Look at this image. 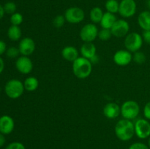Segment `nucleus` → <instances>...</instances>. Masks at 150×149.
<instances>
[{
    "label": "nucleus",
    "instance_id": "nucleus-39",
    "mask_svg": "<svg viewBox=\"0 0 150 149\" xmlns=\"http://www.w3.org/2000/svg\"><path fill=\"white\" fill-rule=\"evenodd\" d=\"M148 146H149V148L150 149V137H149V140H148Z\"/></svg>",
    "mask_w": 150,
    "mask_h": 149
},
{
    "label": "nucleus",
    "instance_id": "nucleus-24",
    "mask_svg": "<svg viewBox=\"0 0 150 149\" xmlns=\"http://www.w3.org/2000/svg\"><path fill=\"white\" fill-rule=\"evenodd\" d=\"M113 36L111 29H102L98 32V37L102 41H108L110 38Z\"/></svg>",
    "mask_w": 150,
    "mask_h": 149
},
{
    "label": "nucleus",
    "instance_id": "nucleus-34",
    "mask_svg": "<svg viewBox=\"0 0 150 149\" xmlns=\"http://www.w3.org/2000/svg\"><path fill=\"white\" fill-rule=\"evenodd\" d=\"M7 51V45L6 43L2 40H0V55L4 53Z\"/></svg>",
    "mask_w": 150,
    "mask_h": 149
},
{
    "label": "nucleus",
    "instance_id": "nucleus-22",
    "mask_svg": "<svg viewBox=\"0 0 150 149\" xmlns=\"http://www.w3.org/2000/svg\"><path fill=\"white\" fill-rule=\"evenodd\" d=\"M24 89L28 91H34L39 86V81L35 77H29L23 82Z\"/></svg>",
    "mask_w": 150,
    "mask_h": 149
},
{
    "label": "nucleus",
    "instance_id": "nucleus-14",
    "mask_svg": "<svg viewBox=\"0 0 150 149\" xmlns=\"http://www.w3.org/2000/svg\"><path fill=\"white\" fill-rule=\"evenodd\" d=\"M121 114V108L115 102H109L103 108V115L109 119H114Z\"/></svg>",
    "mask_w": 150,
    "mask_h": 149
},
{
    "label": "nucleus",
    "instance_id": "nucleus-17",
    "mask_svg": "<svg viewBox=\"0 0 150 149\" xmlns=\"http://www.w3.org/2000/svg\"><path fill=\"white\" fill-rule=\"evenodd\" d=\"M62 56L66 61L73 62L79 58V51L73 46H66L62 51Z\"/></svg>",
    "mask_w": 150,
    "mask_h": 149
},
{
    "label": "nucleus",
    "instance_id": "nucleus-31",
    "mask_svg": "<svg viewBox=\"0 0 150 149\" xmlns=\"http://www.w3.org/2000/svg\"><path fill=\"white\" fill-rule=\"evenodd\" d=\"M128 149H149V148L147 145L144 143L137 142V143H134L130 145Z\"/></svg>",
    "mask_w": 150,
    "mask_h": 149
},
{
    "label": "nucleus",
    "instance_id": "nucleus-21",
    "mask_svg": "<svg viewBox=\"0 0 150 149\" xmlns=\"http://www.w3.org/2000/svg\"><path fill=\"white\" fill-rule=\"evenodd\" d=\"M21 29L18 26L12 25L7 31V36L9 39L12 41H18L20 39V38L21 37Z\"/></svg>",
    "mask_w": 150,
    "mask_h": 149
},
{
    "label": "nucleus",
    "instance_id": "nucleus-1",
    "mask_svg": "<svg viewBox=\"0 0 150 149\" xmlns=\"http://www.w3.org/2000/svg\"><path fill=\"white\" fill-rule=\"evenodd\" d=\"M114 132L119 140L124 142L128 141L135 134L134 124L130 120L125 118L120 120L116 124Z\"/></svg>",
    "mask_w": 150,
    "mask_h": 149
},
{
    "label": "nucleus",
    "instance_id": "nucleus-30",
    "mask_svg": "<svg viewBox=\"0 0 150 149\" xmlns=\"http://www.w3.org/2000/svg\"><path fill=\"white\" fill-rule=\"evenodd\" d=\"M5 149H26L24 145L20 142H13L10 143Z\"/></svg>",
    "mask_w": 150,
    "mask_h": 149
},
{
    "label": "nucleus",
    "instance_id": "nucleus-27",
    "mask_svg": "<svg viewBox=\"0 0 150 149\" xmlns=\"http://www.w3.org/2000/svg\"><path fill=\"white\" fill-rule=\"evenodd\" d=\"M65 18H64V15H58L53 20V25L54 26V27L57 28V29H59V28H62L64 26V23H65Z\"/></svg>",
    "mask_w": 150,
    "mask_h": 149
},
{
    "label": "nucleus",
    "instance_id": "nucleus-13",
    "mask_svg": "<svg viewBox=\"0 0 150 149\" xmlns=\"http://www.w3.org/2000/svg\"><path fill=\"white\" fill-rule=\"evenodd\" d=\"M18 49L22 56H29L32 55L35 51V42L32 38H23L19 42Z\"/></svg>",
    "mask_w": 150,
    "mask_h": 149
},
{
    "label": "nucleus",
    "instance_id": "nucleus-8",
    "mask_svg": "<svg viewBox=\"0 0 150 149\" xmlns=\"http://www.w3.org/2000/svg\"><path fill=\"white\" fill-rule=\"evenodd\" d=\"M135 134L139 139H146L150 137V123L147 119L139 118L135 122Z\"/></svg>",
    "mask_w": 150,
    "mask_h": 149
},
{
    "label": "nucleus",
    "instance_id": "nucleus-10",
    "mask_svg": "<svg viewBox=\"0 0 150 149\" xmlns=\"http://www.w3.org/2000/svg\"><path fill=\"white\" fill-rule=\"evenodd\" d=\"M129 30H130V25L128 22L124 19L117 20L111 29L112 35L117 37H123L127 36Z\"/></svg>",
    "mask_w": 150,
    "mask_h": 149
},
{
    "label": "nucleus",
    "instance_id": "nucleus-33",
    "mask_svg": "<svg viewBox=\"0 0 150 149\" xmlns=\"http://www.w3.org/2000/svg\"><path fill=\"white\" fill-rule=\"evenodd\" d=\"M142 38H143V40L145 42L150 45V30L144 31L143 34H142Z\"/></svg>",
    "mask_w": 150,
    "mask_h": 149
},
{
    "label": "nucleus",
    "instance_id": "nucleus-2",
    "mask_svg": "<svg viewBox=\"0 0 150 149\" xmlns=\"http://www.w3.org/2000/svg\"><path fill=\"white\" fill-rule=\"evenodd\" d=\"M92 71V64L89 59L79 57L73 62V72L74 75L79 79L89 77Z\"/></svg>",
    "mask_w": 150,
    "mask_h": 149
},
{
    "label": "nucleus",
    "instance_id": "nucleus-35",
    "mask_svg": "<svg viewBox=\"0 0 150 149\" xmlns=\"http://www.w3.org/2000/svg\"><path fill=\"white\" fill-rule=\"evenodd\" d=\"M5 142H6V140L4 134L0 133V147H2V146L4 145V143H5Z\"/></svg>",
    "mask_w": 150,
    "mask_h": 149
},
{
    "label": "nucleus",
    "instance_id": "nucleus-5",
    "mask_svg": "<svg viewBox=\"0 0 150 149\" xmlns=\"http://www.w3.org/2000/svg\"><path fill=\"white\" fill-rule=\"evenodd\" d=\"M143 38L137 32H131L125 39V46L126 50L131 53L139 51L143 45Z\"/></svg>",
    "mask_w": 150,
    "mask_h": 149
},
{
    "label": "nucleus",
    "instance_id": "nucleus-26",
    "mask_svg": "<svg viewBox=\"0 0 150 149\" xmlns=\"http://www.w3.org/2000/svg\"><path fill=\"white\" fill-rule=\"evenodd\" d=\"M23 20V15L19 13H15L10 17V22L13 26H19Z\"/></svg>",
    "mask_w": 150,
    "mask_h": 149
},
{
    "label": "nucleus",
    "instance_id": "nucleus-16",
    "mask_svg": "<svg viewBox=\"0 0 150 149\" xmlns=\"http://www.w3.org/2000/svg\"><path fill=\"white\" fill-rule=\"evenodd\" d=\"M80 51L82 57L87 58L89 61L97 56V48L92 42H84L81 47Z\"/></svg>",
    "mask_w": 150,
    "mask_h": 149
},
{
    "label": "nucleus",
    "instance_id": "nucleus-23",
    "mask_svg": "<svg viewBox=\"0 0 150 149\" xmlns=\"http://www.w3.org/2000/svg\"><path fill=\"white\" fill-rule=\"evenodd\" d=\"M105 9L108 13H118L119 8H120V3L117 0H107L105 4Z\"/></svg>",
    "mask_w": 150,
    "mask_h": 149
},
{
    "label": "nucleus",
    "instance_id": "nucleus-9",
    "mask_svg": "<svg viewBox=\"0 0 150 149\" xmlns=\"http://www.w3.org/2000/svg\"><path fill=\"white\" fill-rule=\"evenodd\" d=\"M136 3L134 0H122L120 3L119 12L120 15L123 18H131L136 14Z\"/></svg>",
    "mask_w": 150,
    "mask_h": 149
},
{
    "label": "nucleus",
    "instance_id": "nucleus-4",
    "mask_svg": "<svg viewBox=\"0 0 150 149\" xmlns=\"http://www.w3.org/2000/svg\"><path fill=\"white\" fill-rule=\"evenodd\" d=\"M24 89L23 83L17 79L9 80L4 87L6 94L11 99H18L20 97L23 93Z\"/></svg>",
    "mask_w": 150,
    "mask_h": 149
},
{
    "label": "nucleus",
    "instance_id": "nucleus-29",
    "mask_svg": "<svg viewBox=\"0 0 150 149\" xmlns=\"http://www.w3.org/2000/svg\"><path fill=\"white\" fill-rule=\"evenodd\" d=\"M6 54L9 58H15L18 56V55L20 54V51H19L18 48H17L16 47H11L6 51Z\"/></svg>",
    "mask_w": 150,
    "mask_h": 149
},
{
    "label": "nucleus",
    "instance_id": "nucleus-18",
    "mask_svg": "<svg viewBox=\"0 0 150 149\" xmlns=\"http://www.w3.org/2000/svg\"><path fill=\"white\" fill-rule=\"evenodd\" d=\"M138 23L144 31L150 30V11L145 10L138 16Z\"/></svg>",
    "mask_w": 150,
    "mask_h": 149
},
{
    "label": "nucleus",
    "instance_id": "nucleus-6",
    "mask_svg": "<svg viewBox=\"0 0 150 149\" xmlns=\"http://www.w3.org/2000/svg\"><path fill=\"white\" fill-rule=\"evenodd\" d=\"M66 21L72 24H77L81 23L85 18L84 11L78 7H72L67 9L64 13Z\"/></svg>",
    "mask_w": 150,
    "mask_h": 149
},
{
    "label": "nucleus",
    "instance_id": "nucleus-36",
    "mask_svg": "<svg viewBox=\"0 0 150 149\" xmlns=\"http://www.w3.org/2000/svg\"><path fill=\"white\" fill-rule=\"evenodd\" d=\"M4 61H3L2 58L0 57V74H1V73L3 72V70H4Z\"/></svg>",
    "mask_w": 150,
    "mask_h": 149
},
{
    "label": "nucleus",
    "instance_id": "nucleus-7",
    "mask_svg": "<svg viewBox=\"0 0 150 149\" xmlns=\"http://www.w3.org/2000/svg\"><path fill=\"white\" fill-rule=\"evenodd\" d=\"M98 29L95 23H87L82 27L80 37L84 42H92L98 37Z\"/></svg>",
    "mask_w": 150,
    "mask_h": 149
},
{
    "label": "nucleus",
    "instance_id": "nucleus-37",
    "mask_svg": "<svg viewBox=\"0 0 150 149\" xmlns=\"http://www.w3.org/2000/svg\"><path fill=\"white\" fill-rule=\"evenodd\" d=\"M4 7H2L1 5H0V19L2 18L3 16L4 15Z\"/></svg>",
    "mask_w": 150,
    "mask_h": 149
},
{
    "label": "nucleus",
    "instance_id": "nucleus-25",
    "mask_svg": "<svg viewBox=\"0 0 150 149\" xmlns=\"http://www.w3.org/2000/svg\"><path fill=\"white\" fill-rule=\"evenodd\" d=\"M146 55L142 51H136L133 56V60L138 64H142L146 61Z\"/></svg>",
    "mask_w": 150,
    "mask_h": 149
},
{
    "label": "nucleus",
    "instance_id": "nucleus-28",
    "mask_svg": "<svg viewBox=\"0 0 150 149\" xmlns=\"http://www.w3.org/2000/svg\"><path fill=\"white\" fill-rule=\"evenodd\" d=\"M16 9H17L16 4L14 2H13V1H8L4 6V12L6 13H7V14L13 15V13H16Z\"/></svg>",
    "mask_w": 150,
    "mask_h": 149
},
{
    "label": "nucleus",
    "instance_id": "nucleus-11",
    "mask_svg": "<svg viewBox=\"0 0 150 149\" xmlns=\"http://www.w3.org/2000/svg\"><path fill=\"white\" fill-rule=\"evenodd\" d=\"M113 59L117 65L124 67L133 61V55L127 50H120L114 53Z\"/></svg>",
    "mask_w": 150,
    "mask_h": 149
},
{
    "label": "nucleus",
    "instance_id": "nucleus-3",
    "mask_svg": "<svg viewBox=\"0 0 150 149\" xmlns=\"http://www.w3.org/2000/svg\"><path fill=\"white\" fill-rule=\"evenodd\" d=\"M140 112V106L136 101L128 100L121 106V115L125 119L133 120L138 117Z\"/></svg>",
    "mask_w": 150,
    "mask_h": 149
},
{
    "label": "nucleus",
    "instance_id": "nucleus-15",
    "mask_svg": "<svg viewBox=\"0 0 150 149\" xmlns=\"http://www.w3.org/2000/svg\"><path fill=\"white\" fill-rule=\"evenodd\" d=\"M15 123L9 115H2L0 118V132L3 134H10L14 129Z\"/></svg>",
    "mask_w": 150,
    "mask_h": 149
},
{
    "label": "nucleus",
    "instance_id": "nucleus-12",
    "mask_svg": "<svg viewBox=\"0 0 150 149\" xmlns=\"http://www.w3.org/2000/svg\"><path fill=\"white\" fill-rule=\"evenodd\" d=\"M16 67L22 74H29L33 70V63L28 56H22L16 60Z\"/></svg>",
    "mask_w": 150,
    "mask_h": 149
},
{
    "label": "nucleus",
    "instance_id": "nucleus-38",
    "mask_svg": "<svg viewBox=\"0 0 150 149\" xmlns=\"http://www.w3.org/2000/svg\"><path fill=\"white\" fill-rule=\"evenodd\" d=\"M146 6H147L148 9H149L150 11V0H147L146 1Z\"/></svg>",
    "mask_w": 150,
    "mask_h": 149
},
{
    "label": "nucleus",
    "instance_id": "nucleus-19",
    "mask_svg": "<svg viewBox=\"0 0 150 149\" xmlns=\"http://www.w3.org/2000/svg\"><path fill=\"white\" fill-rule=\"evenodd\" d=\"M116 21H117V18H116L115 15L106 12L103 14L102 20L100 23V26L103 29H111Z\"/></svg>",
    "mask_w": 150,
    "mask_h": 149
},
{
    "label": "nucleus",
    "instance_id": "nucleus-20",
    "mask_svg": "<svg viewBox=\"0 0 150 149\" xmlns=\"http://www.w3.org/2000/svg\"><path fill=\"white\" fill-rule=\"evenodd\" d=\"M104 13L103 12L102 9L98 7H93L89 13V18H90L91 21L93 23H100L102 18L103 16Z\"/></svg>",
    "mask_w": 150,
    "mask_h": 149
},
{
    "label": "nucleus",
    "instance_id": "nucleus-32",
    "mask_svg": "<svg viewBox=\"0 0 150 149\" xmlns=\"http://www.w3.org/2000/svg\"><path fill=\"white\" fill-rule=\"evenodd\" d=\"M144 115L146 119L150 120V102H148L144 108Z\"/></svg>",
    "mask_w": 150,
    "mask_h": 149
}]
</instances>
